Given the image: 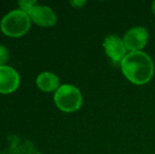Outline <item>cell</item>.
<instances>
[{
	"label": "cell",
	"instance_id": "obj_2",
	"mask_svg": "<svg viewBox=\"0 0 155 154\" xmlns=\"http://www.w3.org/2000/svg\"><path fill=\"white\" fill-rule=\"evenodd\" d=\"M31 19L22 10H15L3 17L1 21V31L10 37H19L30 29Z\"/></svg>",
	"mask_w": 155,
	"mask_h": 154
},
{
	"label": "cell",
	"instance_id": "obj_8",
	"mask_svg": "<svg viewBox=\"0 0 155 154\" xmlns=\"http://www.w3.org/2000/svg\"><path fill=\"white\" fill-rule=\"evenodd\" d=\"M36 84L40 90L45 92H52L59 88V79L56 75L49 72L41 73L36 79Z\"/></svg>",
	"mask_w": 155,
	"mask_h": 154
},
{
	"label": "cell",
	"instance_id": "obj_12",
	"mask_svg": "<svg viewBox=\"0 0 155 154\" xmlns=\"http://www.w3.org/2000/svg\"><path fill=\"white\" fill-rule=\"evenodd\" d=\"M152 11H153V13L155 14V1L152 3Z\"/></svg>",
	"mask_w": 155,
	"mask_h": 154
},
{
	"label": "cell",
	"instance_id": "obj_11",
	"mask_svg": "<svg viewBox=\"0 0 155 154\" xmlns=\"http://www.w3.org/2000/svg\"><path fill=\"white\" fill-rule=\"evenodd\" d=\"M72 4H73V5H77V6H80V5H84V1H80V2L74 1V2H72Z\"/></svg>",
	"mask_w": 155,
	"mask_h": 154
},
{
	"label": "cell",
	"instance_id": "obj_1",
	"mask_svg": "<svg viewBox=\"0 0 155 154\" xmlns=\"http://www.w3.org/2000/svg\"><path fill=\"white\" fill-rule=\"evenodd\" d=\"M124 77L134 84H146L154 75V64L145 52H130L120 62Z\"/></svg>",
	"mask_w": 155,
	"mask_h": 154
},
{
	"label": "cell",
	"instance_id": "obj_7",
	"mask_svg": "<svg viewBox=\"0 0 155 154\" xmlns=\"http://www.w3.org/2000/svg\"><path fill=\"white\" fill-rule=\"evenodd\" d=\"M20 78L16 71L8 66L0 67V93L8 94L18 88Z\"/></svg>",
	"mask_w": 155,
	"mask_h": 154
},
{
	"label": "cell",
	"instance_id": "obj_3",
	"mask_svg": "<svg viewBox=\"0 0 155 154\" xmlns=\"http://www.w3.org/2000/svg\"><path fill=\"white\" fill-rule=\"evenodd\" d=\"M56 106L63 112L77 111L82 105V95L76 87L72 84H62L54 95Z\"/></svg>",
	"mask_w": 155,
	"mask_h": 154
},
{
	"label": "cell",
	"instance_id": "obj_4",
	"mask_svg": "<svg viewBox=\"0 0 155 154\" xmlns=\"http://www.w3.org/2000/svg\"><path fill=\"white\" fill-rule=\"evenodd\" d=\"M149 39V32L143 27H134L130 29L124 37L127 50L131 52H140L146 47Z\"/></svg>",
	"mask_w": 155,
	"mask_h": 154
},
{
	"label": "cell",
	"instance_id": "obj_10",
	"mask_svg": "<svg viewBox=\"0 0 155 154\" xmlns=\"http://www.w3.org/2000/svg\"><path fill=\"white\" fill-rule=\"evenodd\" d=\"M34 4H36V1H34V0H29V1H25V0H23V1H19V5H20L21 10L25 12V11H27L29 8H31L32 5H34Z\"/></svg>",
	"mask_w": 155,
	"mask_h": 154
},
{
	"label": "cell",
	"instance_id": "obj_6",
	"mask_svg": "<svg viewBox=\"0 0 155 154\" xmlns=\"http://www.w3.org/2000/svg\"><path fill=\"white\" fill-rule=\"evenodd\" d=\"M104 48L106 54L114 62H121V60L127 55V48L124 45V39L118 37L117 35H114V34L108 35L104 38Z\"/></svg>",
	"mask_w": 155,
	"mask_h": 154
},
{
	"label": "cell",
	"instance_id": "obj_5",
	"mask_svg": "<svg viewBox=\"0 0 155 154\" xmlns=\"http://www.w3.org/2000/svg\"><path fill=\"white\" fill-rule=\"evenodd\" d=\"M25 12L29 15L32 21L41 27H52L57 21V16L49 6L38 5L36 3Z\"/></svg>",
	"mask_w": 155,
	"mask_h": 154
},
{
	"label": "cell",
	"instance_id": "obj_9",
	"mask_svg": "<svg viewBox=\"0 0 155 154\" xmlns=\"http://www.w3.org/2000/svg\"><path fill=\"white\" fill-rule=\"evenodd\" d=\"M8 59V52L4 47L0 45V67L4 66L6 60Z\"/></svg>",
	"mask_w": 155,
	"mask_h": 154
}]
</instances>
